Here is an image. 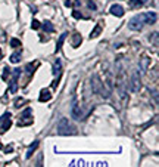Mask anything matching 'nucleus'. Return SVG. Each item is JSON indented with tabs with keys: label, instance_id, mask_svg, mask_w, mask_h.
Masks as SVG:
<instances>
[{
	"label": "nucleus",
	"instance_id": "obj_6",
	"mask_svg": "<svg viewBox=\"0 0 159 167\" xmlns=\"http://www.w3.org/2000/svg\"><path fill=\"white\" fill-rule=\"evenodd\" d=\"M143 18H144V24H155L158 16L155 12H147V13H143Z\"/></svg>",
	"mask_w": 159,
	"mask_h": 167
},
{
	"label": "nucleus",
	"instance_id": "obj_18",
	"mask_svg": "<svg viewBox=\"0 0 159 167\" xmlns=\"http://www.w3.org/2000/svg\"><path fill=\"white\" fill-rule=\"evenodd\" d=\"M66 34H68V33H63V34H61V37H59V40H58V46H56V52L62 49V44H63L65 39H66Z\"/></svg>",
	"mask_w": 159,
	"mask_h": 167
},
{
	"label": "nucleus",
	"instance_id": "obj_27",
	"mask_svg": "<svg viewBox=\"0 0 159 167\" xmlns=\"http://www.w3.org/2000/svg\"><path fill=\"white\" fill-rule=\"evenodd\" d=\"M12 149H13L12 146H6V148H4V151H6V152H12Z\"/></svg>",
	"mask_w": 159,
	"mask_h": 167
},
{
	"label": "nucleus",
	"instance_id": "obj_9",
	"mask_svg": "<svg viewBox=\"0 0 159 167\" xmlns=\"http://www.w3.org/2000/svg\"><path fill=\"white\" fill-rule=\"evenodd\" d=\"M100 89H102V82L99 80L97 76H94V77H93V92L100 93Z\"/></svg>",
	"mask_w": 159,
	"mask_h": 167
},
{
	"label": "nucleus",
	"instance_id": "obj_22",
	"mask_svg": "<svg viewBox=\"0 0 159 167\" xmlns=\"http://www.w3.org/2000/svg\"><path fill=\"white\" fill-rule=\"evenodd\" d=\"M10 46H12V47H19V46H21V42H19L18 39H12V40H10Z\"/></svg>",
	"mask_w": 159,
	"mask_h": 167
},
{
	"label": "nucleus",
	"instance_id": "obj_17",
	"mask_svg": "<svg viewBox=\"0 0 159 167\" xmlns=\"http://www.w3.org/2000/svg\"><path fill=\"white\" fill-rule=\"evenodd\" d=\"M43 30H44L46 33H53L55 28H53V24H52L50 21H46V22L43 24Z\"/></svg>",
	"mask_w": 159,
	"mask_h": 167
},
{
	"label": "nucleus",
	"instance_id": "obj_16",
	"mask_svg": "<svg viewBox=\"0 0 159 167\" xmlns=\"http://www.w3.org/2000/svg\"><path fill=\"white\" fill-rule=\"evenodd\" d=\"M16 90H18V79H16V77H13V79H12V82H10L9 92H10V93H15Z\"/></svg>",
	"mask_w": 159,
	"mask_h": 167
},
{
	"label": "nucleus",
	"instance_id": "obj_4",
	"mask_svg": "<svg viewBox=\"0 0 159 167\" xmlns=\"http://www.w3.org/2000/svg\"><path fill=\"white\" fill-rule=\"evenodd\" d=\"M71 116L74 120H80L82 117V113H81V108H80L78 102H77V98H74L72 101V105H71Z\"/></svg>",
	"mask_w": 159,
	"mask_h": 167
},
{
	"label": "nucleus",
	"instance_id": "obj_24",
	"mask_svg": "<svg viewBox=\"0 0 159 167\" xmlns=\"http://www.w3.org/2000/svg\"><path fill=\"white\" fill-rule=\"evenodd\" d=\"M87 6H88L90 9H93V10H96V3H93L91 0H88V3H87Z\"/></svg>",
	"mask_w": 159,
	"mask_h": 167
},
{
	"label": "nucleus",
	"instance_id": "obj_8",
	"mask_svg": "<svg viewBox=\"0 0 159 167\" xmlns=\"http://www.w3.org/2000/svg\"><path fill=\"white\" fill-rule=\"evenodd\" d=\"M39 99H40V102H47V101H50L52 99V95H50V92L49 90H41L40 92V96H39Z\"/></svg>",
	"mask_w": 159,
	"mask_h": 167
},
{
	"label": "nucleus",
	"instance_id": "obj_13",
	"mask_svg": "<svg viewBox=\"0 0 159 167\" xmlns=\"http://www.w3.org/2000/svg\"><path fill=\"white\" fill-rule=\"evenodd\" d=\"M128 6L131 9H137V7H141L143 6V1L141 0H130L128 1Z\"/></svg>",
	"mask_w": 159,
	"mask_h": 167
},
{
	"label": "nucleus",
	"instance_id": "obj_3",
	"mask_svg": "<svg viewBox=\"0 0 159 167\" xmlns=\"http://www.w3.org/2000/svg\"><path fill=\"white\" fill-rule=\"evenodd\" d=\"M141 89V79H140V73L137 70L133 71V77H131V92L137 93Z\"/></svg>",
	"mask_w": 159,
	"mask_h": 167
},
{
	"label": "nucleus",
	"instance_id": "obj_28",
	"mask_svg": "<svg viewBox=\"0 0 159 167\" xmlns=\"http://www.w3.org/2000/svg\"><path fill=\"white\" fill-rule=\"evenodd\" d=\"M3 58V52H1V49H0V59Z\"/></svg>",
	"mask_w": 159,
	"mask_h": 167
},
{
	"label": "nucleus",
	"instance_id": "obj_10",
	"mask_svg": "<svg viewBox=\"0 0 159 167\" xmlns=\"http://www.w3.org/2000/svg\"><path fill=\"white\" fill-rule=\"evenodd\" d=\"M149 64H150V59H149L147 56H143L141 61H140V68H141V71H147Z\"/></svg>",
	"mask_w": 159,
	"mask_h": 167
},
{
	"label": "nucleus",
	"instance_id": "obj_19",
	"mask_svg": "<svg viewBox=\"0 0 159 167\" xmlns=\"http://www.w3.org/2000/svg\"><path fill=\"white\" fill-rule=\"evenodd\" d=\"M81 42H82L81 36H80V34H75V36H74V42H72V46H74V47H78L80 44H81Z\"/></svg>",
	"mask_w": 159,
	"mask_h": 167
},
{
	"label": "nucleus",
	"instance_id": "obj_7",
	"mask_svg": "<svg viewBox=\"0 0 159 167\" xmlns=\"http://www.w3.org/2000/svg\"><path fill=\"white\" fill-rule=\"evenodd\" d=\"M111 13L121 18V16H124V7L119 4H114V6H111Z\"/></svg>",
	"mask_w": 159,
	"mask_h": 167
},
{
	"label": "nucleus",
	"instance_id": "obj_14",
	"mask_svg": "<svg viewBox=\"0 0 159 167\" xmlns=\"http://www.w3.org/2000/svg\"><path fill=\"white\" fill-rule=\"evenodd\" d=\"M100 31H102V25H100V24H97V25L94 27V30L91 31V34H90V39H96V37L100 34Z\"/></svg>",
	"mask_w": 159,
	"mask_h": 167
},
{
	"label": "nucleus",
	"instance_id": "obj_1",
	"mask_svg": "<svg viewBox=\"0 0 159 167\" xmlns=\"http://www.w3.org/2000/svg\"><path fill=\"white\" fill-rule=\"evenodd\" d=\"M56 130H58V135H61V136H69V135H75V133H77L75 127L71 124L69 120L65 118V117H62V118L58 121Z\"/></svg>",
	"mask_w": 159,
	"mask_h": 167
},
{
	"label": "nucleus",
	"instance_id": "obj_11",
	"mask_svg": "<svg viewBox=\"0 0 159 167\" xmlns=\"http://www.w3.org/2000/svg\"><path fill=\"white\" fill-rule=\"evenodd\" d=\"M39 141H34V143H31V146L28 148V151H27V158H31V155L34 154V151L37 149V146H39Z\"/></svg>",
	"mask_w": 159,
	"mask_h": 167
},
{
	"label": "nucleus",
	"instance_id": "obj_23",
	"mask_svg": "<svg viewBox=\"0 0 159 167\" xmlns=\"http://www.w3.org/2000/svg\"><path fill=\"white\" fill-rule=\"evenodd\" d=\"M31 27H33V30H39L40 27H41V24H40V21L34 19V21H33V24H31Z\"/></svg>",
	"mask_w": 159,
	"mask_h": 167
},
{
	"label": "nucleus",
	"instance_id": "obj_26",
	"mask_svg": "<svg viewBox=\"0 0 159 167\" xmlns=\"http://www.w3.org/2000/svg\"><path fill=\"white\" fill-rule=\"evenodd\" d=\"M27 71H28V74H33V64H30L27 67Z\"/></svg>",
	"mask_w": 159,
	"mask_h": 167
},
{
	"label": "nucleus",
	"instance_id": "obj_21",
	"mask_svg": "<svg viewBox=\"0 0 159 167\" xmlns=\"http://www.w3.org/2000/svg\"><path fill=\"white\" fill-rule=\"evenodd\" d=\"M9 71H10V70H9L7 67H4V68H3V76H1V79H3L4 82L9 79Z\"/></svg>",
	"mask_w": 159,
	"mask_h": 167
},
{
	"label": "nucleus",
	"instance_id": "obj_5",
	"mask_svg": "<svg viewBox=\"0 0 159 167\" xmlns=\"http://www.w3.org/2000/svg\"><path fill=\"white\" fill-rule=\"evenodd\" d=\"M12 126V120H10V114L6 113L3 114V117L0 118V127H1V132H7Z\"/></svg>",
	"mask_w": 159,
	"mask_h": 167
},
{
	"label": "nucleus",
	"instance_id": "obj_15",
	"mask_svg": "<svg viewBox=\"0 0 159 167\" xmlns=\"http://www.w3.org/2000/svg\"><path fill=\"white\" fill-rule=\"evenodd\" d=\"M61 68H62L61 59H56V62H55V65H53V74H55V76L61 74Z\"/></svg>",
	"mask_w": 159,
	"mask_h": 167
},
{
	"label": "nucleus",
	"instance_id": "obj_2",
	"mask_svg": "<svg viewBox=\"0 0 159 167\" xmlns=\"http://www.w3.org/2000/svg\"><path fill=\"white\" fill-rule=\"evenodd\" d=\"M143 24H144V18H143V13H141V15H137V16H134V18L130 19L128 28L134 30V31H140L143 28Z\"/></svg>",
	"mask_w": 159,
	"mask_h": 167
},
{
	"label": "nucleus",
	"instance_id": "obj_20",
	"mask_svg": "<svg viewBox=\"0 0 159 167\" xmlns=\"http://www.w3.org/2000/svg\"><path fill=\"white\" fill-rule=\"evenodd\" d=\"M25 102H27V101H25L24 98H18V99L15 101V107H16V108H21V107H22Z\"/></svg>",
	"mask_w": 159,
	"mask_h": 167
},
{
	"label": "nucleus",
	"instance_id": "obj_25",
	"mask_svg": "<svg viewBox=\"0 0 159 167\" xmlns=\"http://www.w3.org/2000/svg\"><path fill=\"white\" fill-rule=\"evenodd\" d=\"M72 16L77 18V19H80V18H81V13H80L78 10H74V12H72Z\"/></svg>",
	"mask_w": 159,
	"mask_h": 167
},
{
	"label": "nucleus",
	"instance_id": "obj_12",
	"mask_svg": "<svg viewBox=\"0 0 159 167\" xmlns=\"http://www.w3.org/2000/svg\"><path fill=\"white\" fill-rule=\"evenodd\" d=\"M21 58H22V53H21V52H15L13 55H10L9 59H10L12 64H18V62L21 61Z\"/></svg>",
	"mask_w": 159,
	"mask_h": 167
}]
</instances>
